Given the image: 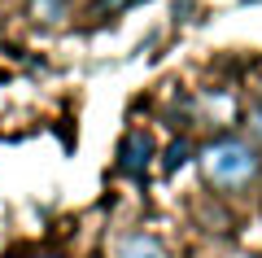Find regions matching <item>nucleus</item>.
I'll return each mask as SVG.
<instances>
[{
  "label": "nucleus",
  "instance_id": "f03ea898",
  "mask_svg": "<svg viewBox=\"0 0 262 258\" xmlns=\"http://www.w3.org/2000/svg\"><path fill=\"white\" fill-rule=\"evenodd\" d=\"M149 162H153V136H144V131H131V136L122 140V171H127L131 180H144Z\"/></svg>",
  "mask_w": 262,
  "mask_h": 258
},
{
  "label": "nucleus",
  "instance_id": "423d86ee",
  "mask_svg": "<svg viewBox=\"0 0 262 258\" xmlns=\"http://www.w3.org/2000/svg\"><path fill=\"white\" fill-rule=\"evenodd\" d=\"M245 131H249V140L262 149V105H253V110L245 114Z\"/></svg>",
  "mask_w": 262,
  "mask_h": 258
},
{
  "label": "nucleus",
  "instance_id": "39448f33",
  "mask_svg": "<svg viewBox=\"0 0 262 258\" xmlns=\"http://www.w3.org/2000/svg\"><path fill=\"white\" fill-rule=\"evenodd\" d=\"M184 157H188V140H175V145H170V153H166V162H162V171H179V166H184Z\"/></svg>",
  "mask_w": 262,
  "mask_h": 258
},
{
  "label": "nucleus",
  "instance_id": "7ed1b4c3",
  "mask_svg": "<svg viewBox=\"0 0 262 258\" xmlns=\"http://www.w3.org/2000/svg\"><path fill=\"white\" fill-rule=\"evenodd\" d=\"M118 258H166V249L144 232H131V236H118Z\"/></svg>",
  "mask_w": 262,
  "mask_h": 258
},
{
  "label": "nucleus",
  "instance_id": "20e7f679",
  "mask_svg": "<svg viewBox=\"0 0 262 258\" xmlns=\"http://www.w3.org/2000/svg\"><path fill=\"white\" fill-rule=\"evenodd\" d=\"M27 9L35 22H61L66 9H70V0H27Z\"/></svg>",
  "mask_w": 262,
  "mask_h": 258
},
{
  "label": "nucleus",
  "instance_id": "f257e3e1",
  "mask_svg": "<svg viewBox=\"0 0 262 258\" xmlns=\"http://www.w3.org/2000/svg\"><path fill=\"white\" fill-rule=\"evenodd\" d=\"M201 175H206L210 188H219L223 197H236L258 180V149L249 140H236V136H214L206 149H201Z\"/></svg>",
  "mask_w": 262,
  "mask_h": 258
},
{
  "label": "nucleus",
  "instance_id": "1a4fd4ad",
  "mask_svg": "<svg viewBox=\"0 0 262 258\" xmlns=\"http://www.w3.org/2000/svg\"><path fill=\"white\" fill-rule=\"evenodd\" d=\"M241 258H253V254H241Z\"/></svg>",
  "mask_w": 262,
  "mask_h": 258
},
{
  "label": "nucleus",
  "instance_id": "6e6552de",
  "mask_svg": "<svg viewBox=\"0 0 262 258\" xmlns=\"http://www.w3.org/2000/svg\"><path fill=\"white\" fill-rule=\"evenodd\" d=\"M35 258H61V254H35Z\"/></svg>",
  "mask_w": 262,
  "mask_h": 258
},
{
  "label": "nucleus",
  "instance_id": "0eeeda50",
  "mask_svg": "<svg viewBox=\"0 0 262 258\" xmlns=\"http://www.w3.org/2000/svg\"><path fill=\"white\" fill-rule=\"evenodd\" d=\"M127 5H131V0H101V13H105V18H110L114 9H127Z\"/></svg>",
  "mask_w": 262,
  "mask_h": 258
}]
</instances>
